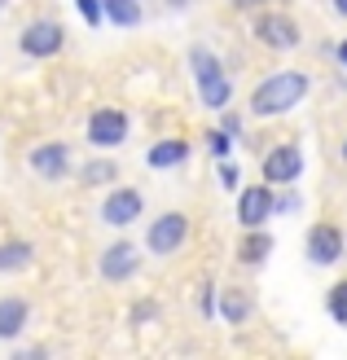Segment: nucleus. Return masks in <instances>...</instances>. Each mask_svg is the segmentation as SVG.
I'll use <instances>...</instances> for the list:
<instances>
[{
  "mask_svg": "<svg viewBox=\"0 0 347 360\" xmlns=\"http://www.w3.org/2000/svg\"><path fill=\"white\" fill-rule=\"evenodd\" d=\"M303 93H308V79L299 75V70H282V75H268L260 88H255L251 110H255V115H264V119L286 115L290 105H299V101H303Z\"/></svg>",
  "mask_w": 347,
  "mask_h": 360,
  "instance_id": "obj_1",
  "label": "nucleus"
},
{
  "mask_svg": "<svg viewBox=\"0 0 347 360\" xmlns=\"http://www.w3.org/2000/svg\"><path fill=\"white\" fill-rule=\"evenodd\" d=\"M189 62H194V75H198V97H203V105H211V110H225L229 97H233V88H229V79H225L220 62H215L207 49H194Z\"/></svg>",
  "mask_w": 347,
  "mask_h": 360,
  "instance_id": "obj_2",
  "label": "nucleus"
},
{
  "mask_svg": "<svg viewBox=\"0 0 347 360\" xmlns=\"http://www.w3.org/2000/svg\"><path fill=\"white\" fill-rule=\"evenodd\" d=\"M185 238H189V220L180 211H168V215H158V220L150 224V238H145V242H150L154 255H172Z\"/></svg>",
  "mask_w": 347,
  "mask_h": 360,
  "instance_id": "obj_3",
  "label": "nucleus"
},
{
  "mask_svg": "<svg viewBox=\"0 0 347 360\" xmlns=\"http://www.w3.org/2000/svg\"><path fill=\"white\" fill-rule=\"evenodd\" d=\"M141 211H145V198H141L137 189H115V193H106L101 220H106V224H115V229H123V224H137V220H141Z\"/></svg>",
  "mask_w": 347,
  "mask_h": 360,
  "instance_id": "obj_4",
  "label": "nucleus"
},
{
  "mask_svg": "<svg viewBox=\"0 0 347 360\" xmlns=\"http://www.w3.org/2000/svg\"><path fill=\"white\" fill-rule=\"evenodd\" d=\"M127 136V115L123 110H97L88 119V141H93L97 150H111Z\"/></svg>",
  "mask_w": 347,
  "mask_h": 360,
  "instance_id": "obj_5",
  "label": "nucleus"
},
{
  "mask_svg": "<svg viewBox=\"0 0 347 360\" xmlns=\"http://www.w3.org/2000/svg\"><path fill=\"white\" fill-rule=\"evenodd\" d=\"M58 49H62V27L53 18H40L23 31V53H31V58H53Z\"/></svg>",
  "mask_w": 347,
  "mask_h": 360,
  "instance_id": "obj_6",
  "label": "nucleus"
},
{
  "mask_svg": "<svg viewBox=\"0 0 347 360\" xmlns=\"http://www.w3.org/2000/svg\"><path fill=\"white\" fill-rule=\"evenodd\" d=\"M299 172H303V154L295 146H277L264 158V180H268V185H290Z\"/></svg>",
  "mask_w": 347,
  "mask_h": 360,
  "instance_id": "obj_7",
  "label": "nucleus"
},
{
  "mask_svg": "<svg viewBox=\"0 0 347 360\" xmlns=\"http://www.w3.org/2000/svg\"><path fill=\"white\" fill-rule=\"evenodd\" d=\"M255 35H260L268 49H295L299 44V27L290 22L286 13H264L260 22H255Z\"/></svg>",
  "mask_w": 347,
  "mask_h": 360,
  "instance_id": "obj_8",
  "label": "nucleus"
},
{
  "mask_svg": "<svg viewBox=\"0 0 347 360\" xmlns=\"http://www.w3.org/2000/svg\"><path fill=\"white\" fill-rule=\"evenodd\" d=\"M308 259H313V264L343 259V233L334 224H317L313 233H308Z\"/></svg>",
  "mask_w": 347,
  "mask_h": 360,
  "instance_id": "obj_9",
  "label": "nucleus"
},
{
  "mask_svg": "<svg viewBox=\"0 0 347 360\" xmlns=\"http://www.w3.org/2000/svg\"><path fill=\"white\" fill-rule=\"evenodd\" d=\"M268 215H272V193L264 185H251L237 198V220H242V229H260Z\"/></svg>",
  "mask_w": 347,
  "mask_h": 360,
  "instance_id": "obj_10",
  "label": "nucleus"
},
{
  "mask_svg": "<svg viewBox=\"0 0 347 360\" xmlns=\"http://www.w3.org/2000/svg\"><path fill=\"white\" fill-rule=\"evenodd\" d=\"M137 264H141V250L127 246V242H115V246L101 255V277H106V281H123V277L137 273Z\"/></svg>",
  "mask_w": 347,
  "mask_h": 360,
  "instance_id": "obj_11",
  "label": "nucleus"
},
{
  "mask_svg": "<svg viewBox=\"0 0 347 360\" xmlns=\"http://www.w3.org/2000/svg\"><path fill=\"white\" fill-rule=\"evenodd\" d=\"M66 163H70V150L66 146H40V150H31V167L40 172V176H62L66 172Z\"/></svg>",
  "mask_w": 347,
  "mask_h": 360,
  "instance_id": "obj_12",
  "label": "nucleus"
},
{
  "mask_svg": "<svg viewBox=\"0 0 347 360\" xmlns=\"http://www.w3.org/2000/svg\"><path fill=\"white\" fill-rule=\"evenodd\" d=\"M27 326V303L23 299H0V338H13V334H23Z\"/></svg>",
  "mask_w": 347,
  "mask_h": 360,
  "instance_id": "obj_13",
  "label": "nucleus"
},
{
  "mask_svg": "<svg viewBox=\"0 0 347 360\" xmlns=\"http://www.w3.org/2000/svg\"><path fill=\"white\" fill-rule=\"evenodd\" d=\"M185 154H189V146L185 141H158V146L150 150V167H176V163H185Z\"/></svg>",
  "mask_w": 347,
  "mask_h": 360,
  "instance_id": "obj_14",
  "label": "nucleus"
},
{
  "mask_svg": "<svg viewBox=\"0 0 347 360\" xmlns=\"http://www.w3.org/2000/svg\"><path fill=\"white\" fill-rule=\"evenodd\" d=\"M106 5V18L119 27H137L141 22V0H101Z\"/></svg>",
  "mask_w": 347,
  "mask_h": 360,
  "instance_id": "obj_15",
  "label": "nucleus"
},
{
  "mask_svg": "<svg viewBox=\"0 0 347 360\" xmlns=\"http://www.w3.org/2000/svg\"><path fill=\"white\" fill-rule=\"evenodd\" d=\"M31 264V246L27 242H9L0 246V273H18V268Z\"/></svg>",
  "mask_w": 347,
  "mask_h": 360,
  "instance_id": "obj_16",
  "label": "nucleus"
},
{
  "mask_svg": "<svg viewBox=\"0 0 347 360\" xmlns=\"http://www.w3.org/2000/svg\"><path fill=\"white\" fill-rule=\"evenodd\" d=\"M268 250H272V242L264 238V233H251V238L242 242V250H237V255H242L246 264H260V259L268 255Z\"/></svg>",
  "mask_w": 347,
  "mask_h": 360,
  "instance_id": "obj_17",
  "label": "nucleus"
},
{
  "mask_svg": "<svg viewBox=\"0 0 347 360\" xmlns=\"http://www.w3.org/2000/svg\"><path fill=\"white\" fill-rule=\"evenodd\" d=\"M246 316H251V303L237 295V290H229V295H225V321H229V326H242Z\"/></svg>",
  "mask_w": 347,
  "mask_h": 360,
  "instance_id": "obj_18",
  "label": "nucleus"
},
{
  "mask_svg": "<svg viewBox=\"0 0 347 360\" xmlns=\"http://www.w3.org/2000/svg\"><path fill=\"white\" fill-rule=\"evenodd\" d=\"M101 180H115V163H111V158H97V163L84 167V185H101Z\"/></svg>",
  "mask_w": 347,
  "mask_h": 360,
  "instance_id": "obj_19",
  "label": "nucleus"
},
{
  "mask_svg": "<svg viewBox=\"0 0 347 360\" xmlns=\"http://www.w3.org/2000/svg\"><path fill=\"white\" fill-rule=\"evenodd\" d=\"M330 312L347 326V281H339V285H334V295H330Z\"/></svg>",
  "mask_w": 347,
  "mask_h": 360,
  "instance_id": "obj_20",
  "label": "nucleus"
},
{
  "mask_svg": "<svg viewBox=\"0 0 347 360\" xmlns=\"http://www.w3.org/2000/svg\"><path fill=\"white\" fill-rule=\"evenodd\" d=\"M75 5H80V13H84V22H88V27H97V22H101V9H106L101 0H75Z\"/></svg>",
  "mask_w": 347,
  "mask_h": 360,
  "instance_id": "obj_21",
  "label": "nucleus"
},
{
  "mask_svg": "<svg viewBox=\"0 0 347 360\" xmlns=\"http://www.w3.org/2000/svg\"><path fill=\"white\" fill-rule=\"evenodd\" d=\"M207 146H211L215 158H229V132H211V136H207Z\"/></svg>",
  "mask_w": 347,
  "mask_h": 360,
  "instance_id": "obj_22",
  "label": "nucleus"
},
{
  "mask_svg": "<svg viewBox=\"0 0 347 360\" xmlns=\"http://www.w3.org/2000/svg\"><path fill=\"white\" fill-rule=\"evenodd\" d=\"M220 176H225V185H229V189H233V185H237V172H233V167H229V163H225V167H220Z\"/></svg>",
  "mask_w": 347,
  "mask_h": 360,
  "instance_id": "obj_23",
  "label": "nucleus"
},
{
  "mask_svg": "<svg viewBox=\"0 0 347 360\" xmlns=\"http://www.w3.org/2000/svg\"><path fill=\"white\" fill-rule=\"evenodd\" d=\"M339 62H343V66H347V40H343V44H339Z\"/></svg>",
  "mask_w": 347,
  "mask_h": 360,
  "instance_id": "obj_24",
  "label": "nucleus"
},
{
  "mask_svg": "<svg viewBox=\"0 0 347 360\" xmlns=\"http://www.w3.org/2000/svg\"><path fill=\"white\" fill-rule=\"evenodd\" d=\"M334 9H339V13H343V18H347V0H334Z\"/></svg>",
  "mask_w": 347,
  "mask_h": 360,
  "instance_id": "obj_25",
  "label": "nucleus"
},
{
  "mask_svg": "<svg viewBox=\"0 0 347 360\" xmlns=\"http://www.w3.org/2000/svg\"><path fill=\"white\" fill-rule=\"evenodd\" d=\"M237 5H255V0H237Z\"/></svg>",
  "mask_w": 347,
  "mask_h": 360,
  "instance_id": "obj_26",
  "label": "nucleus"
},
{
  "mask_svg": "<svg viewBox=\"0 0 347 360\" xmlns=\"http://www.w3.org/2000/svg\"><path fill=\"white\" fill-rule=\"evenodd\" d=\"M343 158H347V150H343Z\"/></svg>",
  "mask_w": 347,
  "mask_h": 360,
  "instance_id": "obj_27",
  "label": "nucleus"
},
{
  "mask_svg": "<svg viewBox=\"0 0 347 360\" xmlns=\"http://www.w3.org/2000/svg\"><path fill=\"white\" fill-rule=\"evenodd\" d=\"M0 5H5V0H0Z\"/></svg>",
  "mask_w": 347,
  "mask_h": 360,
  "instance_id": "obj_28",
  "label": "nucleus"
}]
</instances>
